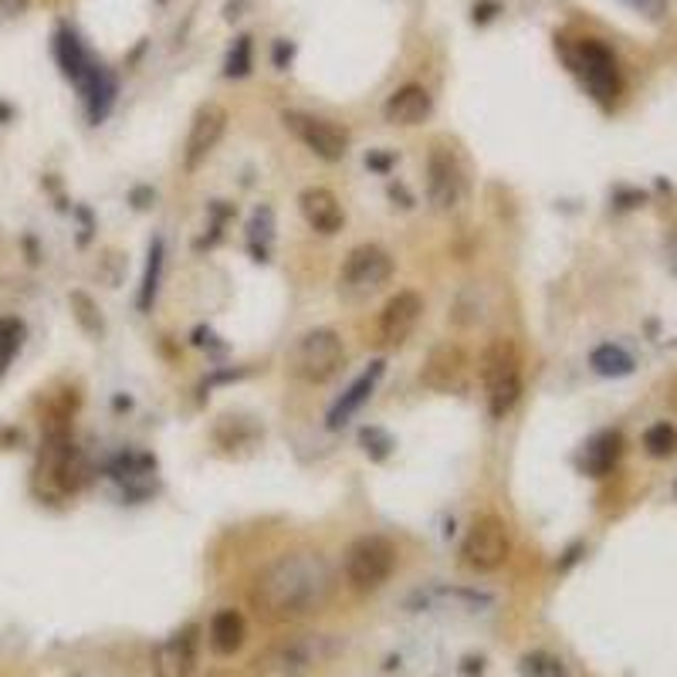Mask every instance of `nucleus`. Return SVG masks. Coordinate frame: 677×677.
Instances as JSON below:
<instances>
[{"label": "nucleus", "instance_id": "1", "mask_svg": "<svg viewBox=\"0 0 677 677\" xmlns=\"http://www.w3.org/2000/svg\"><path fill=\"white\" fill-rule=\"evenodd\" d=\"M332 596V569L326 555L318 552H289L261 569L251 600L258 613L268 620H298L318 607H326Z\"/></svg>", "mask_w": 677, "mask_h": 677}, {"label": "nucleus", "instance_id": "2", "mask_svg": "<svg viewBox=\"0 0 677 677\" xmlns=\"http://www.w3.org/2000/svg\"><path fill=\"white\" fill-rule=\"evenodd\" d=\"M482 380L495 420L508 417L522 396V360L511 339H492L482 356Z\"/></svg>", "mask_w": 677, "mask_h": 677}, {"label": "nucleus", "instance_id": "3", "mask_svg": "<svg viewBox=\"0 0 677 677\" xmlns=\"http://www.w3.org/2000/svg\"><path fill=\"white\" fill-rule=\"evenodd\" d=\"M346 366V346L336 329H312L289 352V373L302 383H329Z\"/></svg>", "mask_w": 677, "mask_h": 677}, {"label": "nucleus", "instance_id": "4", "mask_svg": "<svg viewBox=\"0 0 677 677\" xmlns=\"http://www.w3.org/2000/svg\"><path fill=\"white\" fill-rule=\"evenodd\" d=\"M393 569H396V545L386 535H363L346 552V579L360 593H373L386 586Z\"/></svg>", "mask_w": 677, "mask_h": 677}, {"label": "nucleus", "instance_id": "5", "mask_svg": "<svg viewBox=\"0 0 677 677\" xmlns=\"http://www.w3.org/2000/svg\"><path fill=\"white\" fill-rule=\"evenodd\" d=\"M390 274H393V258L376 245H363L349 251L339 271V295L346 302H363L390 282Z\"/></svg>", "mask_w": 677, "mask_h": 677}, {"label": "nucleus", "instance_id": "6", "mask_svg": "<svg viewBox=\"0 0 677 677\" xmlns=\"http://www.w3.org/2000/svg\"><path fill=\"white\" fill-rule=\"evenodd\" d=\"M511 555V535L508 526L498 519V515H485L477 519L461 545V563L474 573H495L508 563Z\"/></svg>", "mask_w": 677, "mask_h": 677}, {"label": "nucleus", "instance_id": "7", "mask_svg": "<svg viewBox=\"0 0 677 677\" xmlns=\"http://www.w3.org/2000/svg\"><path fill=\"white\" fill-rule=\"evenodd\" d=\"M285 129L305 146L312 149L318 159H326V163H339L349 153V133L323 115H312V112H285L282 115Z\"/></svg>", "mask_w": 677, "mask_h": 677}, {"label": "nucleus", "instance_id": "8", "mask_svg": "<svg viewBox=\"0 0 677 677\" xmlns=\"http://www.w3.org/2000/svg\"><path fill=\"white\" fill-rule=\"evenodd\" d=\"M569 65L576 68V75L583 78V86L589 89V95L596 102L610 105L620 95V71H617V58L610 55V48H603L600 42H583L573 55Z\"/></svg>", "mask_w": 677, "mask_h": 677}, {"label": "nucleus", "instance_id": "9", "mask_svg": "<svg viewBox=\"0 0 677 677\" xmlns=\"http://www.w3.org/2000/svg\"><path fill=\"white\" fill-rule=\"evenodd\" d=\"M329 657H332L329 636L298 633V636H292V641H282L268 654V667L285 674V677H302V674L315 670L318 664H326Z\"/></svg>", "mask_w": 677, "mask_h": 677}, {"label": "nucleus", "instance_id": "10", "mask_svg": "<svg viewBox=\"0 0 677 677\" xmlns=\"http://www.w3.org/2000/svg\"><path fill=\"white\" fill-rule=\"evenodd\" d=\"M224 133H227V109L221 102H204L196 109L193 123H190V136H187V153H183L187 173H193L217 149Z\"/></svg>", "mask_w": 677, "mask_h": 677}, {"label": "nucleus", "instance_id": "11", "mask_svg": "<svg viewBox=\"0 0 677 677\" xmlns=\"http://www.w3.org/2000/svg\"><path fill=\"white\" fill-rule=\"evenodd\" d=\"M464 196V173L448 149H430L427 156V201L433 211H454Z\"/></svg>", "mask_w": 677, "mask_h": 677}, {"label": "nucleus", "instance_id": "12", "mask_svg": "<svg viewBox=\"0 0 677 677\" xmlns=\"http://www.w3.org/2000/svg\"><path fill=\"white\" fill-rule=\"evenodd\" d=\"M420 315H424V298L417 292H410V289L396 292L380 312V342L383 346H404L417 332Z\"/></svg>", "mask_w": 677, "mask_h": 677}, {"label": "nucleus", "instance_id": "13", "mask_svg": "<svg viewBox=\"0 0 677 677\" xmlns=\"http://www.w3.org/2000/svg\"><path fill=\"white\" fill-rule=\"evenodd\" d=\"M464 370H467V356L458 342H437L427 352V363L420 373V383L437 390V393H451L464 383Z\"/></svg>", "mask_w": 677, "mask_h": 677}, {"label": "nucleus", "instance_id": "14", "mask_svg": "<svg viewBox=\"0 0 677 677\" xmlns=\"http://www.w3.org/2000/svg\"><path fill=\"white\" fill-rule=\"evenodd\" d=\"M196 664V630H177L173 636H167L163 644L153 654V670L156 677H190Z\"/></svg>", "mask_w": 677, "mask_h": 677}, {"label": "nucleus", "instance_id": "15", "mask_svg": "<svg viewBox=\"0 0 677 677\" xmlns=\"http://www.w3.org/2000/svg\"><path fill=\"white\" fill-rule=\"evenodd\" d=\"M298 211L305 217V224L315 230V234H339L342 224H346V214H342V204L339 196L326 187H308L302 190L298 196Z\"/></svg>", "mask_w": 677, "mask_h": 677}, {"label": "nucleus", "instance_id": "16", "mask_svg": "<svg viewBox=\"0 0 677 677\" xmlns=\"http://www.w3.org/2000/svg\"><path fill=\"white\" fill-rule=\"evenodd\" d=\"M430 109H433V102H430V92L424 86H404L386 99L383 115L393 126H420L430 115Z\"/></svg>", "mask_w": 677, "mask_h": 677}, {"label": "nucleus", "instance_id": "17", "mask_svg": "<svg viewBox=\"0 0 677 677\" xmlns=\"http://www.w3.org/2000/svg\"><path fill=\"white\" fill-rule=\"evenodd\" d=\"M48 477L55 482L58 492L71 495V492H78V488H82V485L89 482V477H92V467H89L86 454L78 451V448H71V444H58V448H52Z\"/></svg>", "mask_w": 677, "mask_h": 677}, {"label": "nucleus", "instance_id": "18", "mask_svg": "<svg viewBox=\"0 0 677 677\" xmlns=\"http://www.w3.org/2000/svg\"><path fill=\"white\" fill-rule=\"evenodd\" d=\"M383 370H386V363H383V360H376V363H373V366H370L360 380H356V383L342 393V400H339V404L332 407V414H329V427H332V430H339V427H342V424H346L356 410H360V407L370 400L373 390H376V383L383 380Z\"/></svg>", "mask_w": 677, "mask_h": 677}, {"label": "nucleus", "instance_id": "19", "mask_svg": "<svg viewBox=\"0 0 677 677\" xmlns=\"http://www.w3.org/2000/svg\"><path fill=\"white\" fill-rule=\"evenodd\" d=\"M245 636H248V627H245V617L237 610H217L214 620H211V630H207V641L214 647V654L221 657H230L245 647Z\"/></svg>", "mask_w": 677, "mask_h": 677}, {"label": "nucleus", "instance_id": "20", "mask_svg": "<svg viewBox=\"0 0 677 677\" xmlns=\"http://www.w3.org/2000/svg\"><path fill=\"white\" fill-rule=\"evenodd\" d=\"M620 448H623V441H620V433H617V430L600 433V437H596V441L589 444V451H586V471L596 474V477L607 474V471L617 464Z\"/></svg>", "mask_w": 677, "mask_h": 677}, {"label": "nucleus", "instance_id": "21", "mask_svg": "<svg viewBox=\"0 0 677 677\" xmlns=\"http://www.w3.org/2000/svg\"><path fill=\"white\" fill-rule=\"evenodd\" d=\"M589 366H593L596 373H600V376L617 380V376H627V373L633 370V356H630L627 349H620V346L607 342V346H596V349H593V356H589Z\"/></svg>", "mask_w": 677, "mask_h": 677}, {"label": "nucleus", "instance_id": "22", "mask_svg": "<svg viewBox=\"0 0 677 677\" xmlns=\"http://www.w3.org/2000/svg\"><path fill=\"white\" fill-rule=\"evenodd\" d=\"M159 274H163V241L149 245V261H146V274H143V289H139V308L149 312L153 302H156V292H159Z\"/></svg>", "mask_w": 677, "mask_h": 677}, {"label": "nucleus", "instance_id": "23", "mask_svg": "<svg viewBox=\"0 0 677 677\" xmlns=\"http://www.w3.org/2000/svg\"><path fill=\"white\" fill-rule=\"evenodd\" d=\"M519 667H522V677H569L566 664H563L560 657L545 654V651H532V654H526Z\"/></svg>", "mask_w": 677, "mask_h": 677}, {"label": "nucleus", "instance_id": "24", "mask_svg": "<svg viewBox=\"0 0 677 677\" xmlns=\"http://www.w3.org/2000/svg\"><path fill=\"white\" fill-rule=\"evenodd\" d=\"M21 342H24V326L18 318H0V373L11 366Z\"/></svg>", "mask_w": 677, "mask_h": 677}, {"label": "nucleus", "instance_id": "25", "mask_svg": "<svg viewBox=\"0 0 677 677\" xmlns=\"http://www.w3.org/2000/svg\"><path fill=\"white\" fill-rule=\"evenodd\" d=\"M71 312H75V318H78V326H82L89 336H102V315H99V308H95V302L86 295V292H71Z\"/></svg>", "mask_w": 677, "mask_h": 677}, {"label": "nucleus", "instance_id": "26", "mask_svg": "<svg viewBox=\"0 0 677 677\" xmlns=\"http://www.w3.org/2000/svg\"><path fill=\"white\" fill-rule=\"evenodd\" d=\"M644 448L651 458H670L677 451V430L670 424H654L644 433Z\"/></svg>", "mask_w": 677, "mask_h": 677}, {"label": "nucleus", "instance_id": "27", "mask_svg": "<svg viewBox=\"0 0 677 677\" xmlns=\"http://www.w3.org/2000/svg\"><path fill=\"white\" fill-rule=\"evenodd\" d=\"M363 444H366V454L383 461L390 451H393V437L380 427H363Z\"/></svg>", "mask_w": 677, "mask_h": 677}, {"label": "nucleus", "instance_id": "28", "mask_svg": "<svg viewBox=\"0 0 677 677\" xmlns=\"http://www.w3.org/2000/svg\"><path fill=\"white\" fill-rule=\"evenodd\" d=\"M271 227H274V217H271V211L268 207H261V211H255V217H251V245H258V237H261V248L268 251V241H271Z\"/></svg>", "mask_w": 677, "mask_h": 677}, {"label": "nucleus", "instance_id": "29", "mask_svg": "<svg viewBox=\"0 0 677 677\" xmlns=\"http://www.w3.org/2000/svg\"><path fill=\"white\" fill-rule=\"evenodd\" d=\"M248 65H251V45H248V37H241V42H237V52H230V58H227V75H245Z\"/></svg>", "mask_w": 677, "mask_h": 677}, {"label": "nucleus", "instance_id": "30", "mask_svg": "<svg viewBox=\"0 0 677 677\" xmlns=\"http://www.w3.org/2000/svg\"><path fill=\"white\" fill-rule=\"evenodd\" d=\"M31 8V0H0V24L18 21Z\"/></svg>", "mask_w": 677, "mask_h": 677}, {"label": "nucleus", "instance_id": "31", "mask_svg": "<svg viewBox=\"0 0 677 677\" xmlns=\"http://www.w3.org/2000/svg\"><path fill=\"white\" fill-rule=\"evenodd\" d=\"M627 4H633L636 11L641 14H647V18H664V0H627Z\"/></svg>", "mask_w": 677, "mask_h": 677}]
</instances>
